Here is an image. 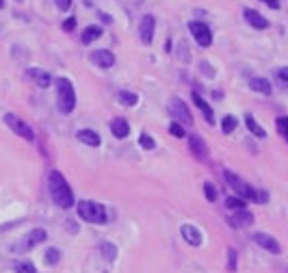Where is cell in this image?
I'll use <instances>...</instances> for the list:
<instances>
[{
  "instance_id": "cell-6",
  "label": "cell",
  "mask_w": 288,
  "mask_h": 273,
  "mask_svg": "<svg viewBox=\"0 0 288 273\" xmlns=\"http://www.w3.org/2000/svg\"><path fill=\"white\" fill-rule=\"evenodd\" d=\"M189 31L193 35V39L197 41V46H201V48L212 46V31H210V26L208 24L193 20V22H189Z\"/></svg>"
},
{
  "instance_id": "cell-20",
  "label": "cell",
  "mask_w": 288,
  "mask_h": 273,
  "mask_svg": "<svg viewBox=\"0 0 288 273\" xmlns=\"http://www.w3.org/2000/svg\"><path fill=\"white\" fill-rule=\"evenodd\" d=\"M232 224H234L236 228H241V226H251V224H254V215H251L247 208L234 211V215H232Z\"/></svg>"
},
{
  "instance_id": "cell-25",
  "label": "cell",
  "mask_w": 288,
  "mask_h": 273,
  "mask_svg": "<svg viewBox=\"0 0 288 273\" xmlns=\"http://www.w3.org/2000/svg\"><path fill=\"white\" fill-rule=\"evenodd\" d=\"M226 208H230V211H241V208H247V204H245V199L239 195H230L226 199Z\"/></svg>"
},
{
  "instance_id": "cell-16",
  "label": "cell",
  "mask_w": 288,
  "mask_h": 273,
  "mask_svg": "<svg viewBox=\"0 0 288 273\" xmlns=\"http://www.w3.org/2000/svg\"><path fill=\"white\" fill-rule=\"evenodd\" d=\"M193 102H195V106H197V109L201 111V115H204V117H206L208 124H214V111H212V106L208 104V102H206V100L201 98V96H197V91H193Z\"/></svg>"
},
{
  "instance_id": "cell-18",
  "label": "cell",
  "mask_w": 288,
  "mask_h": 273,
  "mask_svg": "<svg viewBox=\"0 0 288 273\" xmlns=\"http://www.w3.org/2000/svg\"><path fill=\"white\" fill-rule=\"evenodd\" d=\"M249 89L256 91V93H262V96H271V93H273L271 83L266 81V78H260V76L251 78V81H249Z\"/></svg>"
},
{
  "instance_id": "cell-5",
  "label": "cell",
  "mask_w": 288,
  "mask_h": 273,
  "mask_svg": "<svg viewBox=\"0 0 288 273\" xmlns=\"http://www.w3.org/2000/svg\"><path fill=\"white\" fill-rule=\"evenodd\" d=\"M169 113H171V117H174L178 124L193 126V115H191V111H189V106H186L180 98H171V100H169Z\"/></svg>"
},
{
  "instance_id": "cell-26",
  "label": "cell",
  "mask_w": 288,
  "mask_h": 273,
  "mask_svg": "<svg viewBox=\"0 0 288 273\" xmlns=\"http://www.w3.org/2000/svg\"><path fill=\"white\" fill-rule=\"evenodd\" d=\"M100 251H102V256L106 258V260H115V256H117V249H115V245L113 243H102V245H100Z\"/></svg>"
},
{
  "instance_id": "cell-12",
  "label": "cell",
  "mask_w": 288,
  "mask_h": 273,
  "mask_svg": "<svg viewBox=\"0 0 288 273\" xmlns=\"http://www.w3.org/2000/svg\"><path fill=\"white\" fill-rule=\"evenodd\" d=\"M89 61L93 63V65L102 67V70H109L115 65V54L111 52V50H93Z\"/></svg>"
},
{
  "instance_id": "cell-14",
  "label": "cell",
  "mask_w": 288,
  "mask_h": 273,
  "mask_svg": "<svg viewBox=\"0 0 288 273\" xmlns=\"http://www.w3.org/2000/svg\"><path fill=\"white\" fill-rule=\"evenodd\" d=\"M189 148H191V152H193L195 159H199V161L208 159V148H206V143H204V139H201L199 134H191L189 136Z\"/></svg>"
},
{
  "instance_id": "cell-22",
  "label": "cell",
  "mask_w": 288,
  "mask_h": 273,
  "mask_svg": "<svg viewBox=\"0 0 288 273\" xmlns=\"http://www.w3.org/2000/svg\"><path fill=\"white\" fill-rule=\"evenodd\" d=\"M100 37H102V28H100V26H87V28H85V31H83V35H81V41H83V44L85 46H89V44H93V41H96V39H100Z\"/></svg>"
},
{
  "instance_id": "cell-34",
  "label": "cell",
  "mask_w": 288,
  "mask_h": 273,
  "mask_svg": "<svg viewBox=\"0 0 288 273\" xmlns=\"http://www.w3.org/2000/svg\"><path fill=\"white\" fill-rule=\"evenodd\" d=\"M239 262H236V251L234 249H228V271H236Z\"/></svg>"
},
{
  "instance_id": "cell-29",
  "label": "cell",
  "mask_w": 288,
  "mask_h": 273,
  "mask_svg": "<svg viewBox=\"0 0 288 273\" xmlns=\"http://www.w3.org/2000/svg\"><path fill=\"white\" fill-rule=\"evenodd\" d=\"M275 126H277V132L288 141V117H277L275 119Z\"/></svg>"
},
{
  "instance_id": "cell-8",
  "label": "cell",
  "mask_w": 288,
  "mask_h": 273,
  "mask_svg": "<svg viewBox=\"0 0 288 273\" xmlns=\"http://www.w3.org/2000/svg\"><path fill=\"white\" fill-rule=\"evenodd\" d=\"M46 230L44 228H35V230H31L22 241H20V245L16 247L18 251H28V249H33V247H37L39 243H44L46 241Z\"/></svg>"
},
{
  "instance_id": "cell-10",
  "label": "cell",
  "mask_w": 288,
  "mask_h": 273,
  "mask_svg": "<svg viewBox=\"0 0 288 273\" xmlns=\"http://www.w3.org/2000/svg\"><path fill=\"white\" fill-rule=\"evenodd\" d=\"M254 243L258 247H262V249H266V251H271V254H282V245L277 243V239H273L271 234H266V232H256L254 236Z\"/></svg>"
},
{
  "instance_id": "cell-17",
  "label": "cell",
  "mask_w": 288,
  "mask_h": 273,
  "mask_svg": "<svg viewBox=\"0 0 288 273\" xmlns=\"http://www.w3.org/2000/svg\"><path fill=\"white\" fill-rule=\"evenodd\" d=\"M111 132L117 136V139H126L128 132H130V124H128L124 117H115L111 121Z\"/></svg>"
},
{
  "instance_id": "cell-21",
  "label": "cell",
  "mask_w": 288,
  "mask_h": 273,
  "mask_svg": "<svg viewBox=\"0 0 288 273\" xmlns=\"http://www.w3.org/2000/svg\"><path fill=\"white\" fill-rule=\"evenodd\" d=\"M245 126H247V130L254 134V136H258V139H264V136H266V130H264L260 124H258L254 115H249V113L245 115Z\"/></svg>"
},
{
  "instance_id": "cell-23",
  "label": "cell",
  "mask_w": 288,
  "mask_h": 273,
  "mask_svg": "<svg viewBox=\"0 0 288 273\" xmlns=\"http://www.w3.org/2000/svg\"><path fill=\"white\" fill-rule=\"evenodd\" d=\"M236 126H239V119L234 117V115H226V117L221 119V130L223 134H232L236 130Z\"/></svg>"
},
{
  "instance_id": "cell-35",
  "label": "cell",
  "mask_w": 288,
  "mask_h": 273,
  "mask_svg": "<svg viewBox=\"0 0 288 273\" xmlns=\"http://www.w3.org/2000/svg\"><path fill=\"white\" fill-rule=\"evenodd\" d=\"M63 31H65V33H71V31H74V28H76V18H67L65 20V22H63Z\"/></svg>"
},
{
  "instance_id": "cell-7",
  "label": "cell",
  "mask_w": 288,
  "mask_h": 273,
  "mask_svg": "<svg viewBox=\"0 0 288 273\" xmlns=\"http://www.w3.org/2000/svg\"><path fill=\"white\" fill-rule=\"evenodd\" d=\"M5 124L11 128L16 134H20V136H24L26 141H35V132H33V128L26 124L24 119H20L18 115H13V113H7L5 115Z\"/></svg>"
},
{
  "instance_id": "cell-11",
  "label": "cell",
  "mask_w": 288,
  "mask_h": 273,
  "mask_svg": "<svg viewBox=\"0 0 288 273\" xmlns=\"http://www.w3.org/2000/svg\"><path fill=\"white\" fill-rule=\"evenodd\" d=\"M243 18H245V22H247L249 26H254L256 31H264V28H269V20H266L260 11H256V9H243Z\"/></svg>"
},
{
  "instance_id": "cell-1",
  "label": "cell",
  "mask_w": 288,
  "mask_h": 273,
  "mask_svg": "<svg viewBox=\"0 0 288 273\" xmlns=\"http://www.w3.org/2000/svg\"><path fill=\"white\" fill-rule=\"evenodd\" d=\"M48 189H50V195H52L54 204L59 208H71L74 206V193H71L67 180L63 178L61 171H50L48 174Z\"/></svg>"
},
{
  "instance_id": "cell-13",
  "label": "cell",
  "mask_w": 288,
  "mask_h": 273,
  "mask_svg": "<svg viewBox=\"0 0 288 273\" xmlns=\"http://www.w3.org/2000/svg\"><path fill=\"white\" fill-rule=\"evenodd\" d=\"M180 234H182V239L189 243V245H193V247H199L201 245V232L197 230V226L184 224L182 228H180Z\"/></svg>"
},
{
  "instance_id": "cell-19",
  "label": "cell",
  "mask_w": 288,
  "mask_h": 273,
  "mask_svg": "<svg viewBox=\"0 0 288 273\" xmlns=\"http://www.w3.org/2000/svg\"><path fill=\"white\" fill-rule=\"evenodd\" d=\"M76 139H81L85 146H91V148H98L100 143H102L100 134L93 132V130H89V128H85V130H78V132H76Z\"/></svg>"
},
{
  "instance_id": "cell-4",
  "label": "cell",
  "mask_w": 288,
  "mask_h": 273,
  "mask_svg": "<svg viewBox=\"0 0 288 273\" xmlns=\"http://www.w3.org/2000/svg\"><path fill=\"white\" fill-rule=\"evenodd\" d=\"M76 211L78 215L85 219V221H89V224H98V226H102L106 224V208L102 204H98V202H91V199H83V202H78L76 204Z\"/></svg>"
},
{
  "instance_id": "cell-33",
  "label": "cell",
  "mask_w": 288,
  "mask_h": 273,
  "mask_svg": "<svg viewBox=\"0 0 288 273\" xmlns=\"http://www.w3.org/2000/svg\"><path fill=\"white\" fill-rule=\"evenodd\" d=\"M169 132L174 134V136H178V139H182V136L186 134V130H184V126L182 124H178V121H174V124L169 126Z\"/></svg>"
},
{
  "instance_id": "cell-24",
  "label": "cell",
  "mask_w": 288,
  "mask_h": 273,
  "mask_svg": "<svg viewBox=\"0 0 288 273\" xmlns=\"http://www.w3.org/2000/svg\"><path fill=\"white\" fill-rule=\"evenodd\" d=\"M117 100H119V104H124V106H134L139 102V96H136L134 91H119Z\"/></svg>"
},
{
  "instance_id": "cell-38",
  "label": "cell",
  "mask_w": 288,
  "mask_h": 273,
  "mask_svg": "<svg viewBox=\"0 0 288 273\" xmlns=\"http://www.w3.org/2000/svg\"><path fill=\"white\" fill-rule=\"evenodd\" d=\"M260 3H264L266 7H271V9H279V7H282L279 0H260Z\"/></svg>"
},
{
  "instance_id": "cell-30",
  "label": "cell",
  "mask_w": 288,
  "mask_h": 273,
  "mask_svg": "<svg viewBox=\"0 0 288 273\" xmlns=\"http://www.w3.org/2000/svg\"><path fill=\"white\" fill-rule=\"evenodd\" d=\"M139 143H141V148H143V150H154V148H156V141H154L150 134H146V132H143V134L139 136Z\"/></svg>"
},
{
  "instance_id": "cell-39",
  "label": "cell",
  "mask_w": 288,
  "mask_h": 273,
  "mask_svg": "<svg viewBox=\"0 0 288 273\" xmlns=\"http://www.w3.org/2000/svg\"><path fill=\"white\" fill-rule=\"evenodd\" d=\"M100 20H102L104 24H111V22H113V18L109 16V13H100Z\"/></svg>"
},
{
  "instance_id": "cell-27",
  "label": "cell",
  "mask_w": 288,
  "mask_h": 273,
  "mask_svg": "<svg viewBox=\"0 0 288 273\" xmlns=\"http://www.w3.org/2000/svg\"><path fill=\"white\" fill-rule=\"evenodd\" d=\"M204 195H206L208 202H217V197H219L217 186H214L212 182H206V184H204Z\"/></svg>"
},
{
  "instance_id": "cell-37",
  "label": "cell",
  "mask_w": 288,
  "mask_h": 273,
  "mask_svg": "<svg viewBox=\"0 0 288 273\" xmlns=\"http://www.w3.org/2000/svg\"><path fill=\"white\" fill-rule=\"evenodd\" d=\"M54 5H56V9L59 11H67L71 7V0H54Z\"/></svg>"
},
{
  "instance_id": "cell-28",
  "label": "cell",
  "mask_w": 288,
  "mask_h": 273,
  "mask_svg": "<svg viewBox=\"0 0 288 273\" xmlns=\"http://www.w3.org/2000/svg\"><path fill=\"white\" fill-rule=\"evenodd\" d=\"M13 269H16L18 273H35V264L28 262V260H18L16 264H13Z\"/></svg>"
},
{
  "instance_id": "cell-15",
  "label": "cell",
  "mask_w": 288,
  "mask_h": 273,
  "mask_svg": "<svg viewBox=\"0 0 288 273\" xmlns=\"http://www.w3.org/2000/svg\"><path fill=\"white\" fill-rule=\"evenodd\" d=\"M26 76L31 78V81H33L35 85H37V87H41V89L50 87V83H52V78H50L48 72L39 70V67H31V70H26Z\"/></svg>"
},
{
  "instance_id": "cell-32",
  "label": "cell",
  "mask_w": 288,
  "mask_h": 273,
  "mask_svg": "<svg viewBox=\"0 0 288 273\" xmlns=\"http://www.w3.org/2000/svg\"><path fill=\"white\" fill-rule=\"evenodd\" d=\"M275 78L282 87H288V67H279L275 70Z\"/></svg>"
},
{
  "instance_id": "cell-3",
  "label": "cell",
  "mask_w": 288,
  "mask_h": 273,
  "mask_svg": "<svg viewBox=\"0 0 288 273\" xmlns=\"http://www.w3.org/2000/svg\"><path fill=\"white\" fill-rule=\"evenodd\" d=\"M56 109L63 115H69L76 109V91L69 78H56Z\"/></svg>"
},
{
  "instance_id": "cell-36",
  "label": "cell",
  "mask_w": 288,
  "mask_h": 273,
  "mask_svg": "<svg viewBox=\"0 0 288 273\" xmlns=\"http://www.w3.org/2000/svg\"><path fill=\"white\" fill-rule=\"evenodd\" d=\"M199 67H201V72H204V76H208V78H212V76H214V72H212V67H210V63L201 61V63H199Z\"/></svg>"
},
{
  "instance_id": "cell-2",
  "label": "cell",
  "mask_w": 288,
  "mask_h": 273,
  "mask_svg": "<svg viewBox=\"0 0 288 273\" xmlns=\"http://www.w3.org/2000/svg\"><path fill=\"white\" fill-rule=\"evenodd\" d=\"M223 176H226V182L232 186V191L239 197L249 199V202H256V204H266V202H269V193L262 191V189H254V186L247 184L243 178L236 176L234 171H223Z\"/></svg>"
},
{
  "instance_id": "cell-31",
  "label": "cell",
  "mask_w": 288,
  "mask_h": 273,
  "mask_svg": "<svg viewBox=\"0 0 288 273\" xmlns=\"http://www.w3.org/2000/svg\"><path fill=\"white\" fill-rule=\"evenodd\" d=\"M59 260H61V254H59V249L50 247V249L46 251V262H48V264H56Z\"/></svg>"
},
{
  "instance_id": "cell-9",
  "label": "cell",
  "mask_w": 288,
  "mask_h": 273,
  "mask_svg": "<svg viewBox=\"0 0 288 273\" xmlns=\"http://www.w3.org/2000/svg\"><path fill=\"white\" fill-rule=\"evenodd\" d=\"M154 31H156V18L148 13V16H143L141 22H139V39L146 46H150L154 41Z\"/></svg>"
},
{
  "instance_id": "cell-40",
  "label": "cell",
  "mask_w": 288,
  "mask_h": 273,
  "mask_svg": "<svg viewBox=\"0 0 288 273\" xmlns=\"http://www.w3.org/2000/svg\"><path fill=\"white\" fill-rule=\"evenodd\" d=\"M3 7H5V0H0V9H3Z\"/></svg>"
}]
</instances>
